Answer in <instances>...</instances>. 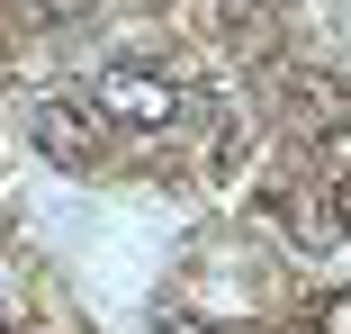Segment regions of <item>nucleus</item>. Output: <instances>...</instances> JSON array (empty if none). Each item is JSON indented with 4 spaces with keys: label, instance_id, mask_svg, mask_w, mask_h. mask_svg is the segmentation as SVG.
<instances>
[{
    "label": "nucleus",
    "instance_id": "nucleus-4",
    "mask_svg": "<svg viewBox=\"0 0 351 334\" xmlns=\"http://www.w3.org/2000/svg\"><path fill=\"white\" fill-rule=\"evenodd\" d=\"M333 226H342V235H351V172H342V181H333Z\"/></svg>",
    "mask_w": 351,
    "mask_h": 334
},
{
    "label": "nucleus",
    "instance_id": "nucleus-3",
    "mask_svg": "<svg viewBox=\"0 0 351 334\" xmlns=\"http://www.w3.org/2000/svg\"><path fill=\"white\" fill-rule=\"evenodd\" d=\"M315 334H351V289H333V298H315Z\"/></svg>",
    "mask_w": 351,
    "mask_h": 334
},
{
    "label": "nucleus",
    "instance_id": "nucleus-5",
    "mask_svg": "<svg viewBox=\"0 0 351 334\" xmlns=\"http://www.w3.org/2000/svg\"><path fill=\"white\" fill-rule=\"evenodd\" d=\"M0 334H10V325H0Z\"/></svg>",
    "mask_w": 351,
    "mask_h": 334
},
{
    "label": "nucleus",
    "instance_id": "nucleus-2",
    "mask_svg": "<svg viewBox=\"0 0 351 334\" xmlns=\"http://www.w3.org/2000/svg\"><path fill=\"white\" fill-rule=\"evenodd\" d=\"M36 145H45L63 172H90V136H82V118L63 109V100H45V109H36Z\"/></svg>",
    "mask_w": 351,
    "mask_h": 334
},
{
    "label": "nucleus",
    "instance_id": "nucleus-1",
    "mask_svg": "<svg viewBox=\"0 0 351 334\" xmlns=\"http://www.w3.org/2000/svg\"><path fill=\"white\" fill-rule=\"evenodd\" d=\"M90 109L108 126H180V82L154 63H99L90 73Z\"/></svg>",
    "mask_w": 351,
    "mask_h": 334
}]
</instances>
